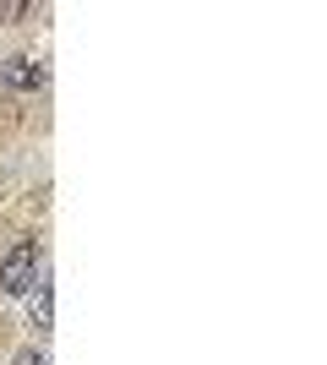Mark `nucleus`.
<instances>
[{
    "instance_id": "nucleus-1",
    "label": "nucleus",
    "mask_w": 327,
    "mask_h": 365,
    "mask_svg": "<svg viewBox=\"0 0 327 365\" xmlns=\"http://www.w3.org/2000/svg\"><path fill=\"white\" fill-rule=\"evenodd\" d=\"M44 278V251H38V240H16L6 257H0V289L6 294H33V284Z\"/></svg>"
},
{
    "instance_id": "nucleus-2",
    "label": "nucleus",
    "mask_w": 327,
    "mask_h": 365,
    "mask_svg": "<svg viewBox=\"0 0 327 365\" xmlns=\"http://www.w3.org/2000/svg\"><path fill=\"white\" fill-rule=\"evenodd\" d=\"M0 82L11 93H44L49 88V66L33 61V55H11V61L0 66Z\"/></svg>"
},
{
    "instance_id": "nucleus-3",
    "label": "nucleus",
    "mask_w": 327,
    "mask_h": 365,
    "mask_svg": "<svg viewBox=\"0 0 327 365\" xmlns=\"http://www.w3.org/2000/svg\"><path fill=\"white\" fill-rule=\"evenodd\" d=\"M28 317H33V333H49V327H55V289H49V278H38V284H33Z\"/></svg>"
},
{
    "instance_id": "nucleus-4",
    "label": "nucleus",
    "mask_w": 327,
    "mask_h": 365,
    "mask_svg": "<svg viewBox=\"0 0 327 365\" xmlns=\"http://www.w3.org/2000/svg\"><path fill=\"white\" fill-rule=\"evenodd\" d=\"M11 365H49V354H44V349H22Z\"/></svg>"
},
{
    "instance_id": "nucleus-5",
    "label": "nucleus",
    "mask_w": 327,
    "mask_h": 365,
    "mask_svg": "<svg viewBox=\"0 0 327 365\" xmlns=\"http://www.w3.org/2000/svg\"><path fill=\"white\" fill-rule=\"evenodd\" d=\"M22 16H33V6H0V22H22Z\"/></svg>"
}]
</instances>
